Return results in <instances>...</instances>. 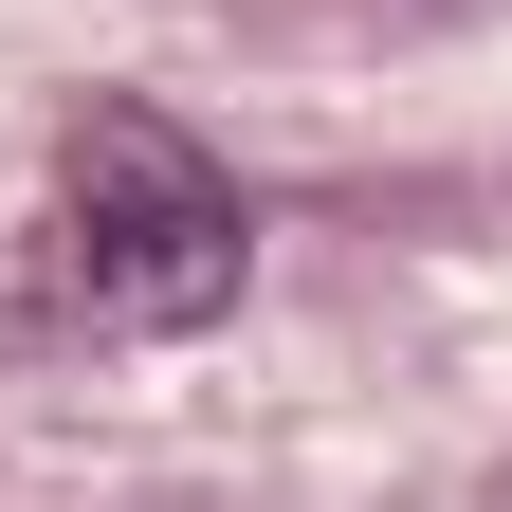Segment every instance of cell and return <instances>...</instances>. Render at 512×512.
<instances>
[{
    "label": "cell",
    "mask_w": 512,
    "mask_h": 512,
    "mask_svg": "<svg viewBox=\"0 0 512 512\" xmlns=\"http://www.w3.org/2000/svg\"><path fill=\"white\" fill-rule=\"evenodd\" d=\"M37 275H55L74 330H202L256 275V220H238V183L183 147L147 92H110V110H74V147H55Z\"/></svg>",
    "instance_id": "obj_1"
}]
</instances>
